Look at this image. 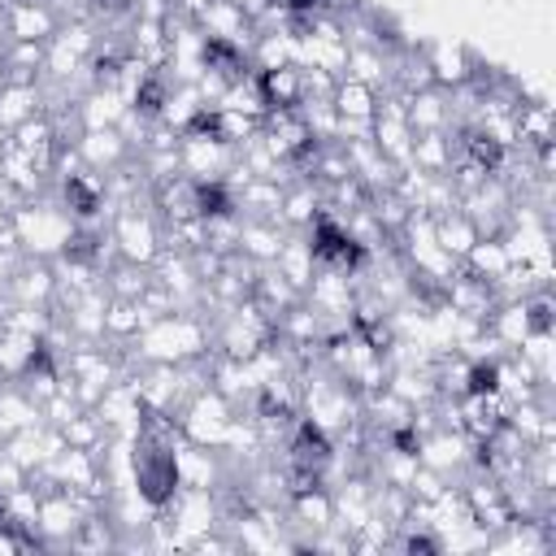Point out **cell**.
<instances>
[{"mask_svg": "<svg viewBox=\"0 0 556 556\" xmlns=\"http://www.w3.org/2000/svg\"><path fill=\"white\" fill-rule=\"evenodd\" d=\"M486 330L513 352L530 330H534V321H530V308H526V300H500L495 308H491V317H486Z\"/></svg>", "mask_w": 556, "mask_h": 556, "instance_id": "24", "label": "cell"}, {"mask_svg": "<svg viewBox=\"0 0 556 556\" xmlns=\"http://www.w3.org/2000/svg\"><path fill=\"white\" fill-rule=\"evenodd\" d=\"M104 291L109 295H117V300H139L143 291H148V282H152V265H135V261H113L109 269H104Z\"/></svg>", "mask_w": 556, "mask_h": 556, "instance_id": "29", "label": "cell"}, {"mask_svg": "<svg viewBox=\"0 0 556 556\" xmlns=\"http://www.w3.org/2000/svg\"><path fill=\"white\" fill-rule=\"evenodd\" d=\"M330 104L339 117H361V122H374V109H378V91L356 83V78H339L334 91H330Z\"/></svg>", "mask_w": 556, "mask_h": 556, "instance_id": "27", "label": "cell"}, {"mask_svg": "<svg viewBox=\"0 0 556 556\" xmlns=\"http://www.w3.org/2000/svg\"><path fill=\"white\" fill-rule=\"evenodd\" d=\"M74 148H78L83 165H87V169H96V174H109V169H117L122 161H130V156H135L130 139H126L117 126H104V130H78Z\"/></svg>", "mask_w": 556, "mask_h": 556, "instance_id": "10", "label": "cell"}, {"mask_svg": "<svg viewBox=\"0 0 556 556\" xmlns=\"http://www.w3.org/2000/svg\"><path fill=\"white\" fill-rule=\"evenodd\" d=\"M4 300H9V304H30V308H52V304H56V274H52V261L26 256V261L17 265V274L9 278V287H4Z\"/></svg>", "mask_w": 556, "mask_h": 556, "instance_id": "8", "label": "cell"}, {"mask_svg": "<svg viewBox=\"0 0 556 556\" xmlns=\"http://www.w3.org/2000/svg\"><path fill=\"white\" fill-rule=\"evenodd\" d=\"M9 143H13L17 152L35 156V161L52 174V152H56V143H61V126H56L52 113H35V117H26L22 126L9 130Z\"/></svg>", "mask_w": 556, "mask_h": 556, "instance_id": "12", "label": "cell"}, {"mask_svg": "<svg viewBox=\"0 0 556 556\" xmlns=\"http://www.w3.org/2000/svg\"><path fill=\"white\" fill-rule=\"evenodd\" d=\"M152 282L165 287L178 308H200V300H204V282H200V269H195L191 252L161 248V256L152 261Z\"/></svg>", "mask_w": 556, "mask_h": 556, "instance_id": "5", "label": "cell"}, {"mask_svg": "<svg viewBox=\"0 0 556 556\" xmlns=\"http://www.w3.org/2000/svg\"><path fill=\"white\" fill-rule=\"evenodd\" d=\"M126 13L130 17H165L169 0H126Z\"/></svg>", "mask_w": 556, "mask_h": 556, "instance_id": "34", "label": "cell"}, {"mask_svg": "<svg viewBox=\"0 0 556 556\" xmlns=\"http://www.w3.org/2000/svg\"><path fill=\"white\" fill-rule=\"evenodd\" d=\"M126 109L130 104L122 100L117 87H91L74 100V122H78V130H104V126H117Z\"/></svg>", "mask_w": 556, "mask_h": 556, "instance_id": "14", "label": "cell"}, {"mask_svg": "<svg viewBox=\"0 0 556 556\" xmlns=\"http://www.w3.org/2000/svg\"><path fill=\"white\" fill-rule=\"evenodd\" d=\"M404 117H408L413 135H421V130H452V126H456L452 91H443V87L408 91V96H404Z\"/></svg>", "mask_w": 556, "mask_h": 556, "instance_id": "11", "label": "cell"}, {"mask_svg": "<svg viewBox=\"0 0 556 556\" xmlns=\"http://www.w3.org/2000/svg\"><path fill=\"white\" fill-rule=\"evenodd\" d=\"M269 109H300V65H282L269 74H256Z\"/></svg>", "mask_w": 556, "mask_h": 556, "instance_id": "32", "label": "cell"}, {"mask_svg": "<svg viewBox=\"0 0 556 556\" xmlns=\"http://www.w3.org/2000/svg\"><path fill=\"white\" fill-rule=\"evenodd\" d=\"M239 217H261V222H282V182L269 178H248L243 187L230 191Z\"/></svg>", "mask_w": 556, "mask_h": 556, "instance_id": "18", "label": "cell"}, {"mask_svg": "<svg viewBox=\"0 0 556 556\" xmlns=\"http://www.w3.org/2000/svg\"><path fill=\"white\" fill-rule=\"evenodd\" d=\"M556 143V122H552V104L543 96H521L517 104V148H547Z\"/></svg>", "mask_w": 556, "mask_h": 556, "instance_id": "19", "label": "cell"}, {"mask_svg": "<svg viewBox=\"0 0 556 556\" xmlns=\"http://www.w3.org/2000/svg\"><path fill=\"white\" fill-rule=\"evenodd\" d=\"M213 130L230 143V148H243L256 130H261V122L256 117H248V113H230V109H213Z\"/></svg>", "mask_w": 556, "mask_h": 556, "instance_id": "33", "label": "cell"}, {"mask_svg": "<svg viewBox=\"0 0 556 556\" xmlns=\"http://www.w3.org/2000/svg\"><path fill=\"white\" fill-rule=\"evenodd\" d=\"M35 113H43V87L26 83V78H4L0 83V126L13 130Z\"/></svg>", "mask_w": 556, "mask_h": 556, "instance_id": "21", "label": "cell"}, {"mask_svg": "<svg viewBox=\"0 0 556 556\" xmlns=\"http://www.w3.org/2000/svg\"><path fill=\"white\" fill-rule=\"evenodd\" d=\"M208 104L200 100V91H195V83H169V91H165V104H161V113H156V122H165V126H174L178 135L204 113Z\"/></svg>", "mask_w": 556, "mask_h": 556, "instance_id": "25", "label": "cell"}, {"mask_svg": "<svg viewBox=\"0 0 556 556\" xmlns=\"http://www.w3.org/2000/svg\"><path fill=\"white\" fill-rule=\"evenodd\" d=\"M104 439H109V426L100 421L96 408H83V413H74V417L61 426V443H65V447H87V452H96V447H104Z\"/></svg>", "mask_w": 556, "mask_h": 556, "instance_id": "31", "label": "cell"}, {"mask_svg": "<svg viewBox=\"0 0 556 556\" xmlns=\"http://www.w3.org/2000/svg\"><path fill=\"white\" fill-rule=\"evenodd\" d=\"M513 261H508V252H504V243H500V235H478V243L465 252V261H460V269H469L473 278H500L504 269H508Z\"/></svg>", "mask_w": 556, "mask_h": 556, "instance_id": "28", "label": "cell"}, {"mask_svg": "<svg viewBox=\"0 0 556 556\" xmlns=\"http://www.w3.org/2000/svg\"><path fill=\"white\" fill-rule=\"evenodd\" d=\"M291 287H308V278L317 274V252H313V239H308V230H287V239H282V248H278V256L269 261Z\"/></svg>", "mask_w": 556, "mask_h": 556, "instance_id": "16", "label": "cell"}, {"mask_svg": "<svg viewBox=\"0 0 556 556\" xmlns=\"http://www.w3.org/2000/svg\"><path fill=\"white\" fill-rule=\"evenodd\" d=\"M235 417H239V408H235L217 387H204V391H195V395L182 404L178 430H182L187 443H200V447H217V452H222L226 439H230Z\"/></svg>", "mask_w": 556, "mask_h": 556, "instance_id": "4", "label": "cell"}, {"mask_svg": "<svg viewBox=\"0 0 556 556\" xmlns=\"http://www.w3.org/2000/svg\"><path fill=\"white\" fill-rule=\"evenodd\" d=\"M56 13L48 9V0H13L4 9V30L9 39H35V43H48L56 35Z\"/></svg>", "mask_w": 556, "mask_h": 556, "instance_id": "13", "label": "cell"}, {"mask_svg": "<svg viewBox=\"0 0 556 556\" xmlns=\"http://www.w3.org/2000/svg\"><path fill=\"white\" fill-rule=\"evenodd\" d=\"M195 26L204 30V39H217V43H230L248 56L252 39H256V22L235 4V0H208L200 13H195Z\"/></svg>", "mask_w": 556, "mask_h": 556, "instance_id": "6", "label": "cell"}, {"mask_svg": "<svg viewBox=\"0 0 556 556\" xmlns=\"http://www.w3.org/2000/svg\"><path fill=\"white\" fill-rule=\"evenodd\" d=\"M434 239H439V248H443L447 256L465 261V252L478 243V226L469 222L465 208H447V213L434 217Z\"/></svg>", "mask_w": 556, "mask_h": 556, "instance_id": "26", "label": "cell"}, {"mask_svg": "<svg viewBox=\"0 0 556 556\" xmlns=\"http://www.w3.org/2000/svg\"><path fill=\"white\" fill-rule=\"evenodd\" d=\"M287 239V226L282 222H261V217H239V239H235V252L248 256L252 265H269L278 256Z\"/></svg>", "mask_w": 556, "mask_h": 556, "instance_id": "15", "label": "cell"}, {"mask_svg": "<svg viewBox=\"0 0 556 556\" xmlns=\"http://www.w3.org/2000/svg\"><path fill=\"white\" fill-rule=\"evenodd\" d=\"M117 352L130 365H187L213 352V317L204 308H174L165 317H156L152 326H143L130 343H117Z\"/></svg>", "mask_w": 556, "mask_h": 556, "instance_id": "1", "label": "cell"}, {"mask_svg": "<svg viewBox=\"0 0 556 556\" xmlns=\"http://www.w3.org/2000/svg\"><path fill=\"white\" fill-rule=\"evenodd\" d=\"M452 130H421L413 135V148H408V165L421 169V174H447L452 169Z\"/></svg>", "mask_w": 556, "mask_h": 556, "instance_id": "22", "label": "cell"}, {"mask_svg": "<svg viewBox=\"0 0 556 556\" xmlns=\"http://www.w3.org/2000/svg\"><path fill=\"white\" fill-rule=\"evenodd\" d=\"M339 148H343V156H348L352 178H356L365 191H387V187L395 182V174H400V169L382 156V148L374 143V135H369V139H343Z\"/></svg>", "mask_w": 556, "mask_h": 556, "instance_id": "9", "label": "cell"}, {"mask_svg": "<svg viewBox=\"0 0 556 556\" xmlns=\"http://www.w3.org/2000/svg\"><path fill=\"white\" fill-rule=\"evenodd\" d=\"M0 182H4V156H0Z\"/></svg>", "mask_w": 556, "mask_h": 556, "instance_id": "36", "label": "cell"}, {"mask_svg": "<svg viewBox=\"0 0 556 556\" xmlns=\"http://www.w3.org/2000/svg\"><path fill=\"white\" fill-rule=\"evenodd\" d=\"M13 230H17V243L26 256H39V261H56L61 252H70L74 235H78V222L74 213L61 204L56 191H43L35 200H22L13 208Z\"/></svg>", "mask_w": 556, "mask_h": 556, "instance_id": "2", "label": "cell"}, {"mask_svg": "<svg viewBox=\"0 0 556 556\" xmlns=\"http://www.w3.org/2000/svg\"><path fill=\"white\" fill-rule=\"evenodd\" d=\"M421 56L430 65V83L443 87V91H460L473 83V70H478V56L465 48V43H452V39H434V43H421Z\"/></svg>", "mask_w": 556, "mask_h": 556, "instance_id": "7", "label": "cell"}, {"mask_svg": "<svg viewBox=\"0 0 556 556\" xmlns=\"http://www.w3.org/2000/svg\"><path fill=\"white\" fill-rule=\"evenodd\" d=\"M321 204H326V195H321V187L313 178H291L282 187V226L287 230H308L317 222Z\"/></svg>", "mask_w": 556, "mask_h": 556, "instance_id": "20", "label": "cell"}, {"mask_svg": "<svg viewBox=\"0 0 556 556\" xmlns=\"http://www.w3.org/2000/svg\"><path fill=\"white\" fill-rule=\"evenodd\" d=\"M109 239L117 248L122 261H135V265H152L165 248V226L161 217L152 213V200H135V204H122L109 222Z\"/></svg>", "mask_w": 556, "mask_h": 556, "instance_id": "3", "label": "cell"}, {"mask_svg": "<svg viewBox=\"0 0 556 556\" xmlns=\"http://www.w3.org/2000/svg\"><path fill=\"white\" fill-rule=\"evenodd\" d=\"M343 78H356L374 91H391V52L378 43H348Z\"/></svg>", "mask_w": 556, "mask_h": 556, "instance_id": "17", "label": "cell"}, {"mask_svg": "<svg viewBox=\"0 0 556 556\" xmlns=\"http://www.w3.org/2000/svg\"><path fill=\"white\" fill-rule=\"evenodd\" d=\"M235 4H239V9H243V13L252 17V22H261V17H265V13L274 9V0H235Z\"/></svg>", "mask_w": 556, "mask_h": 556, "instance_id": "35", "label": "cell"}, {"mask_svg": "<svg viewBox=\"0 0 556 556\" xmlns=\"http://www.w3.org/2000/svg\"><path fill=\"white\" fill-rule=\"evenodd\" d=\"M513 352H517L543 382L556 378V330H530Z\"/></svg>", "mask_w": 556, "mask_h": 556, "instance_id": "30", "label": "cell"}, {"mask_svg": "<svg viewBox=\"0 0 556 556\" xmlns=\"http://www.w3.org/2000/svg\"><path fill=\"white\" fill-rule=\"evenodd\" d=\"M252 300H256L269 317H278V313H287L291 304H300V300H304V291H300V287H291L274 265H261V269H256V278H252Z\"/></svg>", "mask_w": 556, "mask_h": 556, "instance_id": "23", "label": "cell"}]
</instances>
